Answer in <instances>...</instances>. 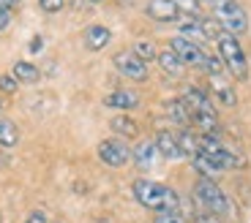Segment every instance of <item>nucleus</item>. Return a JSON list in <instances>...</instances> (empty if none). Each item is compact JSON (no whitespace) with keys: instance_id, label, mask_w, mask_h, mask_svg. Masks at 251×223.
<instances>
[{"instance_id":"obj_19","label":"nucleus","mask_w":251,"mask_h":223,"mask_svg":"<svg viewBox=\"0 0 251 223\" xmlns=\"http://www.w3.org/2000/svg\"><path fill=\"white\" fill-rule=\"evenodd\" d=\"M180 36L191 44H202L207 41L205 30H202V19H191V22H180Z\"/></svg>"},{"instance_id":"obj_18","label":"nucleus","mask_w":251,"mask_h":223,"mask_svg":"<svg viewBox=\"0 0 251 223\" xmlns=\"http://www.w3.org/2000/svg\"><path fill=\"white\" fill-rule=\"evenodd\" d=\"M14 79H17V82H25V85H36V82L41 79V71H38L33 63L19 60L17 66H14Z\"/></svg>"},{"instance_id":"obj_31","label":"nucleus","mask_w":251,"mask_h":223,"mask_svg":"<svg viewBox=\"0 0 251 223\" xmlns=\"http://www.w3.org/2000/svg\"><path fill=\"white\" fill-rule=\"evenodd\" d=\"M8 25H11V11L0 6V30H6Z\"/></svg>"},{"instance_id":"obj_4","label":"nucleus","mask_w":251,"mask_h":223,"mask_svg":"<svg viewBox=\"0 0 251 223\" xmlns=\"http://www.w3.org/2000/svg\"><path fill=\"white\" fill-rule=\"evenodd\" d=\"M200 155H205L207 161H213L219 169H238L240 166V155L235 153L229 144L219 142V139L210 136V134L200 136Z\"/></svg>"},{"instance_id":"obj_17","label":"nucleus","mask_w":251,"mask_h":223,"mask_svg":"<svg viewBox=\"0 0 251 223\" xmlns=\"http://www.w3.org/2000/svg\"><path fill=\"white\" fill-rule=\"evenodd\" d=\"M210 87H213V93L219 95V101L224 106H235V104H238V95H235V90L224 82V76H210Z\"/></svg>"},{"instance_id":"obj_10","label":"nucleus","mask_w":251,"mask_h":223,"mask_svg":"<svg viewBox=\"0 0 251 223\" xmlns=\"http://www.w3.org/2000/svg\"><path fill=\"white\" fill-rule=\"evenodd\" d=\"M183 101H186V106L191 109L194 117H200V114H213L216 117V106L210 104V98H207L202 90H197V87H188L186 93H183Z\"/></svg>"},{"instance_id":"obj_23","label":"nucleus","mask_w":251,"mask_h":223,"mask_svg":"<svg viewBox=\"0 0 251 223\" xmlns=\"http://www.w3.org/2000/svg\"><path fill=\"white\" fill-rule=\"evenodd\" d=\"M177 142H180V150H183V155H191V158H197L200 155V139L191 134V131H183L180 136H177Z\"/></svg>"},{"instance_id":"obj_3","label":"nucleus","mask_w":251,"mask_h":223,"mask_svg":"<svg viewBox=\"0 0 251 223\" xmlns=\"http://www.w3.org/2000/svg\"><path fill=\"white\" fill-rule=\"evenodd\" d=\"M219 55H221V63L226 66V71H229L235 79H246V76H249V57L240 49L238 38H235L232 33H224V36L219 38Z\"/></svg>"},{"instance_id":"obj_27","label":"nucleus","mask_w":251,"mask_h":223,"mask_svg":"<svg viewBox=\"0 0 251 223\" xmlns=\"http://www.w3.org/2000/svg\"><path fill=\"white\" fill-rule=\"evenodd\" d=\"M38 6L44 8L47 14H57L63 6H66V0H38Z\"/></svg>"},{"instance_id":"obj_33","label":"nucleus","mask_w":251,"mask_h":223,"mask_svg":"<svg viewBox=\"0 0 251 223\" xmlns=\"http://www.w3.org/2000/svg\"><path fill=\"white\" fill-rule=\"evenodd\" d=\"M38 49H41V36H36L33 44H30V52H38Z\"/></svg>"},{"instance_id":"obj_20","label":"nucleus","mask_w":251,"mask_h":223,"mask_svg":"<svg viewBox=\"0 0 251 223\" xmlns=\"http://www.w3.org/2000/svg\"><path fill=\"white\" fill-rule=\"evenodd\" d=\"M158 66H161V68L167 71L170 76H177V74L183 71V63H180V57H177L172 49H161V52H158Z\"/></svg>"},{"instance_id":"obj_8","label":"nucleus","mask_w":251,"mask_h":223,"mask_svg":"<svg viewBox=\"0 0 251 223\" xmlns=\"http://www.w3.org/2000/svg\"><path fill=\"white\" fill-rule=\"evenodd\" d=\"M115 68L134 82L148 79V63H142L134 52H118V55H115Z\"/></svg>"},{"instance_id":"obj_29","label":"nucleus","mask_w":251,"mask_h":223,"mask_svg":"<svg viewBox=\"0 0 251 223\" xmlns=\"http://www.w3.org/2000/svg\"><path fill=\"white\" fill-rule=\"evenodd\" d=\"M156 223H186V221H183L177 212H158V215H156Z\"/></svg>"},{"instance_id":"obj_1","label":"nucleus","mask_w":251,"mask_h":223,"mask_svg":"<svg viewBox=\"0 0 251 223\" xmlns=\"http://www.w3.org/2000/svg\"><path fill=\"white\" fill-rule=\"evenodd\" d=\"M134 196L142 207L158 212H177L180 207V196H177L172 188L161 185V182H153V180H137L134 182Z\"/></svg>"},{"instance_id":"obj_16","label":"nucleus","mask_w":251,"mask_h":223,"mask_svg":"<svg viewBox=\"0 0 251 223\" xmlns=\"http://www.w3.org/2000/svg\"><path fill=\"white\" fill-rule=\"evenodd\" d=\"M109 128L118 134V139H134L139 134V125L131 117H126V114H118V117L109 120Z\"/></svg>"},{"instance_id":"obj_13","label":"nucleus","mask_w":251,"mask_h":223,"mask_svg":"<svg viewBox=\"0 0 251 223\" xmlns=\"http://www.w3.org/2000/svg\"><path fill=\"white\" fill-rule=\"evenodd\" d=\"M167 114H170V120H172V123H177L183 131L194 123V114H191V109L186 106V101H183V98L167 101Z\"/></svg>"},{"instance_id":"obj_26","label":"nucleus","mask_w":251,"mask_h":223,"mask_svg":"<svg viewBox=\"0 0 251 223\" xmlns=\"http://www.w3.org/2000/svg\"><path fill=\"white\" fill-rule=\"evenodd\" d=\"M207 74L210 76H221V71H224V63H221V57H210L207 55Z\"/></svg>"},{"instance_id":"obj_6","label":"nucleus","mask_w":251,"mask_h":223,"mask_svg":"<svg viewBox=\"0 0 251 223\" xmlns=\"http://www.w3.org/2000/svg\"><path fill=\"white\" fill-rule=\"evenodd\" d=\"M170 49L175 52L177 57H180L183 66H194V68H205V66H207V55L202 52V46H200V44L186 41L183 36H175V38H172V41H170Z\"/></svg>"},{"instance_id":"obj_21","label":"nucleus","mask_w":251,"mask_h":223,"mask_svg":"<svg viewBox=\"0 0 251 223\" xmlns=\"http://www.w3.org/2000/svg\"><path fill=\"white\" fill-rule=\"evenodd\" d=\"M19 131L8 117H0V147H17Z\"/></svg>"},{"instance_id":"obj_2","label":"nucleus","mask_w":251,"mask_h":223,"mask_svg":"<svg viewBox=\"0 0 251 223\" xmlns=\"http://www.w3.org/2000/svg\"><path fill=\"white\" fill-rule=\"evenodd\" d=\"M194 196L200 199V204L205 207L210 215H219V218L235 215V207H232V201H229V196H226L213 180H207V177H200V180H197Z\"/></svg>"},{"instance_id":"obj_14","label":"nucleus","mask_w":251,"mask_h":223,"mask_svg":"<svg viewBox=\"0 0 251 223\" xmlns=\"http://www.w3.org/2000/svg\"><path fill=\"white\" fill-rule=\"evenodd\" d=\"M109 38H112L109 27H104V25H90L88 30H85V46H88L90 52H99V49H104V46L109 44Z\"/></svg>"},{"instance_id":"obj_7","label":"nucleus","mask_w":251,"mask_h":223,"mask_svg":"<svg viewBox=\"0 0 251 223\" xmlns=\"http://www.w3.org/2000/svg\"><path fill=\"white\" fill-rule=\"evenodd\" d=\"M99 158L107 166L112 169H120L128 163V158H131V150L123 144V139H104V142L99 144Z\"/></svg>"},{"instance_id":"obj_9","label":"nucleus","mask_w":251,"mask_h":223,"mask_svg":"<svg viewBox=\"0 0 251 223\" xmlns=\"http://www.w3.org/2000/svg\"><path fill=\"white\" fill-rule=\"evenodd\" d=\"M158 147H156V142H151V139H142V142H137L134 144V150H131V158H134V163H137L139 169H153L156 166V161H158Z\"/></svg>"},{"instance_id":"obj_25","label":"nucleus","mask_w":251,"mask_h":223,"mask_svg":"<svg viewBox=\"0 0 251 223\" xmlns=\"http://www.w3.org/2000/svg\"><path fill=\"white\" fill-rule=\"evenodd\" d=\"M175 3H177V8H183V14L197 19V14H200V0H175Z\"/></svg>"},{"instance_id":"obj_35","label":"nucleus","mask_w":251,"mask_h":223,"mask_svg":"<svg viewBox=\"0 0 251 223\" xmlns=\"http://www.w3.org/2000/svg\"><path fill=\"white\" fill-rule=\"evenodd\" d=\"M99 223H109V221H99Z\"/></svg>"},{"instance_id":"obj_32","label":"nucleus","mask_w":251,"mask_h":223,"mask_svg":"<svg viewBox=\"0 0 251 223\" xmlns=\"http://www.w3.org/2000/svg\"><path fill=\"white\" fill-rule=\"evenodd\" d=\"M194 223H221L219 215H210V212H202V215H197Z\"/></svg>"},{"instance_id":"obj_24","label":"nucleus","mask_w":251,"mask_h":223,"mask_svg":"<svg viewBox=\"0 0 251 223\" xmlns=\"http://www.w3.org/2000/svg\"><path fill=\"white\" fill-rule=\"evenodd\" d=\"M194 169L200 172V177H207V180H213L216 174L221 172V169L216 166L213 161H207L205 155H197V158H194Z\"/></svg>"},{"instance_id":"obj_5","label":"nucleus","mask_w":251,"mask_h":223,"mask_svg":"<svg viewBox=\"0 0 251 223\" xmlns=\"http://www.w3.org/2000/svg\"><path fill=\"white\" fill-rule=\"evenodd\" d=\"M216 19L219 25L224 27V33H232V36H240L249 27V19H246V11L238 0H224L219 8H216Z\"/></svg>"},{"instance_id":"obj_30","label":"nucleus","mask_w":251,"mask_h":223,"mask_svg":"<svg viewBox=\"0 0 251 223\" xmlns=\"http://www.w3.org/2000/svg\"><path fill=\"white\" fill-rule=\"evenodd\" d=\"M25 223H50V221H47L44 210H33L30 215H27V221H25Z\"/></svg>"},{"instance_id":"obj_34","label":"nucleus","mask_w":251,"mask_h":223,"mask_svg":"<svg viewBox=\"0 0 251 223\" xmlns=\"http://www.w3.org/2000/svg\"><path fill=\"white\" fill-rule=\"evenodd\" d=\"M11 3H14V6H17V3H19V0H11Z\"/></svg>"},{"instance_id":"obj_37","label":"nucleus","mask_w":251,"mask_h":223,"mask_svg":"<svg viewBox=\"0 0 251 223\" xmlns=\"http://www.w3.org/2000/svg\"><path fill=\"white\" fill-rule=\"evenodd\" d=\"M93 3H101V0H93Z\"/></svg>"},{"instance_id":"obj_36","label":"nucleus","mask_w":251,"mask_h":223,"mask_svg":"<svg viewBox=\"0 0 251 223\" xmlns=\"http://www.w3.org/2000/svg\"><path fill=\"white\" fill-rule=\"evenodd\" d=\"M0 109H3V101H0Z\"/></svg>"},{"instance_id":"obj_38","label":"nucleus","mask_w":251,"mask_h":223,"mask_svg":"<svg viewBox=\"0 0 251 223\" xmlns=\"http://www.w3.org/2000/svg\"><path fill=\"white\" fill-rule=\"evenodd\" d=\"M57 223H60V221H57Z\"/></svg>"},{"instance_id":"obj_11","label":"nucleus","mask_w":251,"mask_h":223,"mask_svg":"<svg viewBox=\"0 0 251 223\" xmlns=\"http://www.w3.org/2000/svg\"><path fill=\"white\" fill-rule=\"evenodd\" d=\"M145 11H148L151 19H156V22H175L180 17V8H177L175 0H151Z\"/></svg>"},{"instance_id":"obj_15","label":"nucleus","mask_w":251,"mask_h":223,"mask_svg":"<svg viewBox=\"0 0 251 223\" xmlns=\"http://www.w3.org/2000/svg\"><path fill=\"white\" fill-rule=\"evenodd\" d=\"M104 104L112 106V109H134V106H139V95L131 90H115L104 98Z\"/></svg>"},{"instance_id":"obj_12","label":"nucleus","mask_w":251,"mask_h":223,"mask_svg":"<svg viewBox=\"0 0 251 223\" xmlns=\"http://www.w3.org/2000/svg\"><path fill=\"white\" fill-rule=\"evenodd\" d=\"M153 142H156L158 153H161L164 158H170V161H177V158H183L180 142H177V136L172 134V131H158Z\"/></svg>"},{"instance_id":"obj_22","label":"nucleus","mask_w":251,"mask_h":223,"mask_svg":"<svg viewBox=\"0 0 251 223\" xmlns=\"http://www.w3.org/2000/svg\"><path fill=\"white\" fill-rule=\"evenodd\" d=\"M131 52L139 57L142 63H151V60H158V49H156V44L153 41H134V46H131Z\"/></svg>"},{"instance_id":"obj_28","label":"nucleus","mask_w":251,"mask_h":223,"mask_svg":"<svg viewBox=\"0 0 251 223\" xmlns=\"http://www.w3.org/2000/svg\"><path fill=\"white\" fill-rule=\"evenodd\" d=\"M19 87V82L14 79V74L11 76H0V93H14Z\"/></svg>"}]
</instances>
